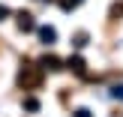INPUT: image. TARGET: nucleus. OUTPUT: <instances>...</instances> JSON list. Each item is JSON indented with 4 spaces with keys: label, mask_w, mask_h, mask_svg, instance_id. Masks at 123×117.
I'll use <instances>...</instances> for the list:
<instances>
[{
    "label": "nucleus",
    "mask_w": 123,
    "mask_h": 117,
    "mask_svg": "<svg viewBox=\"0 0 123 117\" xmlns=\"http://www.w3.org/2000/svg\"><path fill=\"white\" fill-rule=\"evenodd\" d=\"M75 117H93V114H90L87 108H78V111H75Z\"/></svg>",
    "instance_id": "nucleus-10"
},
{
    "label": "nucleus",
    "mask_w": 123,
    "mask_h": 117,
    "mask_svg": "<svg viewBox=\"0 0 123 117\" xmlns=\"http://www.w3.org/2000/svg\"><path fill=\"white\" fill-rule=\"evenodd\" d=\"M42 69L57 72V69H63V60H60V57H54V54H48V57H42Z\"/></svg>",
    "instance_id": "nucleus-3"
},
{
    "label": "nucleus",
    "mask_w": 123,
    "mask_h": 117,
    "mask_svg": "<svg viewBox=\"0 0 123 117\" xmlns=\"http://www.w3.org/2000/svg\"><path fill=\"white\" fill-rule=\"evenodd\" d=\"M24 108H27V111H39V99L27 96V99H24Z\"/></svg>",
    "instance_id": "nucleus-7"
},
{
    "label": "nucleus",
    "mask_w": 123,
    "mask_h": 117,
    "mask_svg": "<svg viewBox=\"0 0 123 117\" xmlns=\"http://www.w3.org/2000/svg\"><path fill=\"white\" fill-rule=\"evenodd\" d=\"M81 6V0H60V9L63 12H72V9H78Z\"/></svg>",
    "instance_id": "nucleus-6"
},
{
    "label": "nucleus",
    "mask_w": 123,
    "mask_h": 117,
    "mask_svg": "<svg viewBox=\"0 0 123 117\" xmlns=\"http://www.w3.org/2000/svg\"><path fill=\"white\" fill-rule=\"evenodd\" d=\"M18 30H21V33L36 30V21H33V15H30V12H21V15H18Z\"/></svg>",
    "instance_id": "nucleus-2"
},
{
    "label": "nucleus",
    "mask_w": 123,
    "mask_h": 117,
    "mask_svg": "<svg viewBox=\"0 0 123 117\" xmlns=\"http://www.w3.org/2000/svg\"><path fill=\"white\" fill-rule=\"evenodd\" d=\"M111 15H123V3H114L111 6Z\"/></svg>",
    "instance_id": "nucleus-9"
},
{
    "label": "nucleus",
    "mask_w": 123,
    "mask_h": 117,
    "mask_svg": "<svg viewBox=\"0 0 123 117\" xmlns=\"http://www.w3.org/2000/svg\"><path fill=\"white\" fill-rule=\"evenodd\" d=\"M111 96H114V99H123V84H117V87H111Z\"/></svg>",
    "instance_id": "nucleus-8"
},
{
    "label": "nucleus",
    "mask_w": 123,
    "mask_h": 117,
    "mask_svg": "<svg viewBox=\"0 0 123 117\" xmlns=\"http://www.w3.org/2000/svg\"><path fill=\"white\" fill-rule=\"evenodd\" d=\"M39 81H42V66L24 63V69L18 72V84H21L24 90H33V87H39Z\"/></svg>",
    "instance_id": "nucleus-1"
},
{
    "label": "nucleus",
    "mask_w": 123,
    "mask_h": 117,
    "mask_svg": "<svg viewBox=\"0 0 123 117\" xmlns=\"http://www.w3.org/2000/svg\"><path fill=\"white\" fill-rule=\"evenodd\" d=\"M6 15H9V9H6V6H3V3H0V21H3V18H6Z\"/></svg>",
    "instance_id": "nucleus-11"
},
{
    "label": "nucleus",
    "mask_w": 123,
    "mask_h": 117,
    "mask_svg": "<svg viewBox=\"0 0 123 117\" xmlns=\"http://www.w3.org/2000/svg\"><path fill=\"white\" fill-rule=\"evenodd\" d=\"M36 33H39V39L45 42V45H54V42H57V30L54 27H39Z\"/></svg>",
    "instance_id": "nucleus-4"
},
{
    "label": "nucleus",
    "mask_w": 123,
    "mask_h": 117,
    "mask_svg": "<svg viewBox=\"0 0 123 117\" xmlns=\"http://www.w3.org/2000/svg\"><path fill=\"white\" fill-rule=\"evenodd\" d=\"M66 66H69L72 72H78V75H84V72H87V66H84L81 57H69V60H66Z\"/></svg>",
    "instance_id": "nucleus-5"
}]
</instances>
